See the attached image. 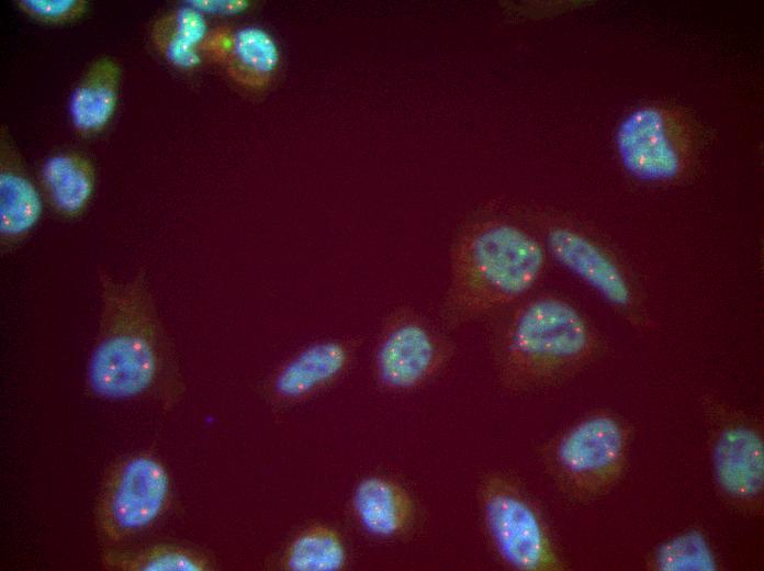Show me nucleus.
<instances>
[{
    "label": "nucleus",
    "mask_w": 764,
    "mask_h": 571,
    "mask_svg": "<svg viewBox=\"0 0 764 571\" xmlns=\"http://www.w3.org/2000/svg\"><path fill=\"white\" fill-rule=\"evenodd\" d=\"M226 61L227 72L236 82L260 88L277 70L280 52L267 31L247 26L233 34L232 48Z\"/></svg>",
    "instance_id": "a211bd4d"
},
{
    "label": "nucleus",
    "mask_w": 764,
    "mask_h": 571,
    "mask_svg": "<svg viewBox=\"0 0 764 571\" xmlns=\"http://www.w3.org/2000/svg\"><path fill=\"white\" fill-rule=\"evenodd\" d=\"M41 184L52 209L63 217H79L88 208L96 187L91 161L75 152L48 157L41 169Z\"/></svg>",
    "instance_id": "2eb2a0df"
},
{
    "label": "nucleus",
    "mask_w": 764,
    "mask_h": 571,
    "mask_svg": "<svg viewBox=\"0 0 764 571\" xmlns=\"http://www.w3.org/2000/svg\"><path fill=\"white\" fill-rule=\"evenodd\" d=\"M121 67L110 56L94 59L69 100L74 128L82 136L101 132L111 121L119 99Z\"/></svg>",
    "instance_id": "4468645a"
},
{
    "label": "nucleus",
    "mask_w": 764,
    "mask_h": 571,
    "mask_svg": "<svg viewBox=\"0 0 764 571\" xmlns=\"http://www.w3.org/2000/svg\"><path fill=\"white\" fill-rule=\"evenodd\" d=\"M546 244L551 256L613 307L640 322L636 296L622 268L583 232L563 224L548 228Z\"/></svg>",
    "instance_id": "9d476101"
},
{
    "label": "nucleus",
    "mask_w": 764,
    "mask_h": 571,
    "mask_svg": "<svg viewBox=\"0 0 764 571\" xmlns=\"http://www.w3.org/2000/svg\"><path fill=\"white\" fill-rule=\"evenodd\" d=\"M616 144L625 169L639 180L671 182L686 170L685 145L660 108L641 107L629 113L618 126Z\"/></svg>",
    "instance_id": "1a4fd4ad"
},
{
    "label": "nucleus",
    "mask_w": 764,
    "mask_h": 571,
    "mask_svg": "<svg viewBox=\"0 0 764 571\" xmlns=\"http://www.w3.org/2000/svg\"><path fill=\"white\" fill-rule=\"evenodd\" d=\"M453 342L420 312L395 309L385 318L375 346L373 368L379 385L391 392L418 390L451 362Z\"/></svg>",
    "instance_id": "0eeeda50"
},
{
    "label": "nucleus",
    "mask_w": 764,
    "mask_h": 571,
    "mask_svg": "<svg viewBox=\"0 0 764 571\" xmlns=\"http://www.w3.org/2000/svg\"><path fill=\"white\" fill-rule=\"evenodd\" d=\"M43 212L41 193L5 125L0 128V245L11 250L37 225Z\"/></svg>",
    "instance_id": "9b49d317"
},
{
    "label": "nucleus",
    "mask_w": 764,
    "mask_h": 571,
    "mask_svg": "<svg viewBox=\"0 0 764 571\" xmlns=\"http://www.w3.org/2000/svg\"><path fill=\"white\" fill-rule=\"evenodd\" d=\"M25 15L46 24H65L79 19L88 8L86 0H15Z\"/></svg>",
    "instance_id": "412c9836"
},
{
    "label": "nucleus",
    "mask_w": 764,
    "mask_h": 571,
    "mask_svg": "<svg viewBox=\"0 0 764 571\" xmlns=\"http://www.w3.org/2000/svg\"><path fill=\"white\" fill-rule=\"evenodd\" d=\"M187 4L201 13L217 15H236L248 9L246 0H189Z\"/></svg>",
    "instance_id": "4be33fe9"
},
{
    "label": "nucleus",
    "mask_w": 764,
    "mask_h": 571,
    "mask_svg": "<svg viewBox=\"0 0 764 571\" xmlns=\"http://www.w3.org/2000/svg\"><path fill=\"white\" fill-rule=\"evenodd\" d=\"M284 560L293 571H337L346 566L347 551L337 531L315 525L291 542Z\"/></svg>",
    "instance_id": "6ab92c4d"
},
{
    "label": "nucleus",
    "mask_w": 764,
    "mask_h": 571,
    "mask_svg": "<svg viewBox=\"0 0 764 571\" xmlns=\"http://www.w3.org/2000/svg\"><path fill=\"white\" fill-rule=\"evenodd\" d=\"M101 310L85 388L103 401L150 400L169 407L181 392L178 365L147 271L127 280L97 272Z\"/></svg>",
    "instance_id": "f257e3e1"
},
{
    "label": "nucleus",
    "mask_w": 764,
    "mask_h": 571,
    "mask_svg": "<svg viewBox=\"0 0 764 571\" xmlns=\"http://www.w3.org/2000/svg\"><path fill=\"white\" fill-rule=\"evenodd\" d=\"M172 480L156 455L132 452L105 470L99 486L93 522L104 547L125 546L156 525L170 507Z\"/></svg>",
    "instance_id": "423d86ee"
},
{
    "label": "nucleus",
    "mask_w": 764,
    "mask_h": 571,
    "mask_svg": "<svg viewBox=\"0 0 764 571\" xmlns=\"http://www.w3.org/2000/svg\"><path fill=\"white\" fill-rule=\"evenodd\" d=\"M487 320L486 342L495 376L509 394L557 387L589 365L599 349L591 322L554 294L526 296Z\"/></svg>",
    "instance_id": "f03ea898"
},
{
    "label": "nucleus",
    "mask_w": 764,
    "mask_h": 571,
    "mask_svg": "<svg viewBox=\"0 0 764 571\" xmlns=\"http://www.w3.org/2000/svg\"><path fill=\"white\" fill-rule=\"evenodd\" d=\"M653 560L656 570H715L717 567L709 542L697 530L686 531L662 544Z\"/></svg>",
    "instance_id": "aec40b11"
},
{
    "label": "nucleus",
    "mask_w": 764,
    "mask_h": 571,
    "mask_svg": "<svg viewBox=\"0 0 764 571\" xmlns=\"http://www.w3.org/2000/svg\"><path fill=\"white\" fill-rule=\"evenodd\" d=\"M631 443L630 426L618 415L594 412L572 423L541 449V462L570 501L593 502L622 478Z\"/></svg>",
    "instance_id": "20e7f679"
},
{
    "label": "nucleus",
    "mask_w": 764,
    "mask_h": 571,
    "mask_svg": "<svg viewBox=\"0 0 764 571\" xmlns=\"http://www.w3.org/2000/svg\"><path fill=\"white\" fill-rule=\"evenodd\" d=\"M357 342L328 339L312 344L282 365L270 390L280 402L304 400L335 382L349 368Z\"/></svg>",
    "instance_id": "f8f14e48"
},
{
    "label": "nucleus",
    "mask_w": 764,
    "mask_h": 571,
    "mask_svg": "<svg viewBox=\"0 0 764 571\" xmlns=\"http://www.w3.org/2000/svg\"><path fill=\"white\" fill-rule=\"evenodd\" d=\"M207 37L203 13L186 4L160 16L151 27V41L173 66L191 69L201 64L199 46Z\"/></svg>",
    "instance_id": "f3484780"
},
{
    "label": "nucleus",
    "mask_w": 764,
    "mask_h": 571,
    "mask_svg": "<svg viewBox=\"0 0 764 571\" xmlns=\"http://www.w3.org/2000/svg\"><path fill=\"white\" fill-rule=\"evenodd\" d=\"M544 247L526 229L502 219L470 223L449 257L448 286L440 307L442 323L459 327L520 301L542 278Z\"/></svg>",
    "instance_id": "7ed1b4c3"
},
{
    "label": "nucleus",
    "mask_w": 764,
    "mask_h": 571,
    "mask_svg": "<svg viewBox=\"0 0 764 571\" xmlns=\"http://www.w3.org/2000/svg\"><path fill=\"white\" fill-rule=\"evenodd\" d=\"M712 475L717 490L735 510L762 514L764 501V437L762 425L737 411L711 406Z\"/></svg>",
    "instance_id": "6e6552de"
},
{
    "label": "nucleus",
    "mask_w": 764,
    "mask_h": 571,
    "mask_svg": "<svg viewBox=\"0 0 764 571\" xmlns=\"http://www.w3.org/2000/svg\"><path fill=\"white\" fill-rule=\"evenodd\" d=\"M100 566L111 571H207L210 559L188 547L158 542L137 548L104 547Z\"/></svg>",
    "instance_id": "dca6fc26"
},
{
    "label": "nucleus",
    "mask_w": 764,
    "mask_h": 571,
    "mask_svg": "<svg viewBox=\"0 0 764 571\" xmlns=\"http://www.w3.org/2000/svg\"><path fill=\"white\" fill-rule=\"evenodd\" d=\"M352 508L362 528L381 538L403 535L415 518V504L407 490L381 475L364 478L357 484Z\"/></svg>",
    "instance_id": "ddd939ff"
},
{
    "label": "nucleus",
    "mask_w": 764,
    "mask_h": 571,
    "mask_svg": "<svg viewBox=\"0 0 764 571\" xmlns=\"http://www.w3.org/2000/svg\"><path fill=\"white\" fill-rule=\"evenodd\" d=\"M476 495L486 537L505 567L515 571L566 569L541 512L514 477L487 471Z\"/></svg>",
    "instance_id": "39448f33"
}]
</instances>
